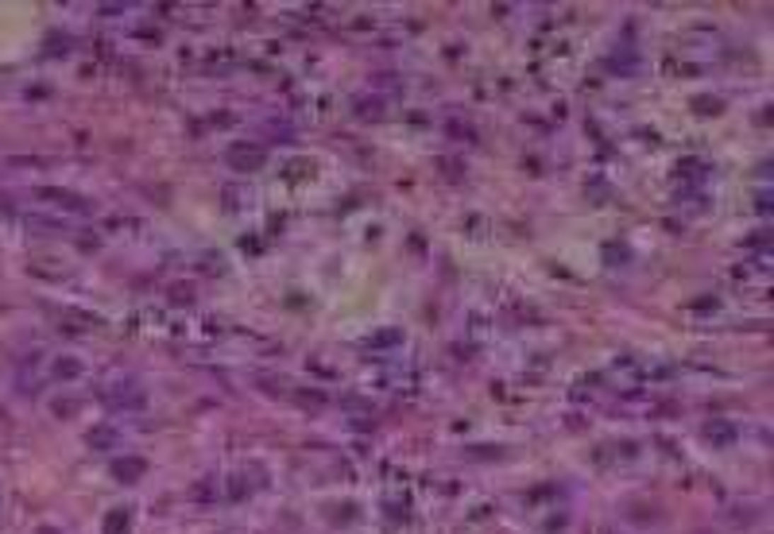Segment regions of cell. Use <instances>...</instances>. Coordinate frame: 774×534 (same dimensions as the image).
Here are the masks:
<instances>
[{
  "mask_svg": "<svg viewBox=\"0 0 774 534\" xmlns=\"http://www.w3.org/2000/svg\"><path fill=\"white\" fill-rule=\"evenodd\" d=\"M233 159H241V163H248V167H256V163H260V147H236Z\"/></svg>",
  "mask_w": 774,
  "mask_h": 534,
  "instance_id": "obj_3",
  "label": "cell"
},
{
  "mask_svg": "<svg viewBox=\"0 0 774 534\" xmlns=\"http://www.w3.org/2000/svg\"><path fill=\"white\" fill-rule=\"evenodd\" d=\"M144 461H139V457H125V461H117L112 465V476H117V480H139V476H144Z\"/></svg>",
  "mask_w": 774,
  "mask_h": 534,
  "instance_id": "obj_1",
  "label": "cell"
},
{
  "mask_svg": "<svg viewBox=\"0 0 774 534\" xmlns=\"http://www.w3.org/2000/svg\"><path fill=\"white\" fill-rule=\"evenodd\" d=\"M59 376H78V364H74V360H66V364H62V360H59Z\"/></svg>",
  "mask_w": 774,
  "mask_h": 534,
  "instance_id": "obj_5",
  "label": "cell"
},
{
  "mask_svg": "<svg viewBox=\"0 0 774 534\" xmlns=\"http://www.w3.org/2000/svg\"><path fill=\"white\" fill-rule=\"evenodd\" d=\"M120 530H128V515L125 511H112L109 519H105V534H120Z\"/></svg>",
  "mask_w": 774,
  "mask_h": 534,
  "instance_id": "obj_2",
  "label": "cell"
},
{
  "mask_svg": "<svg viewBox=\"0 0 774 534\" xmlns=\"http://www.w3.org/2000/svg\"><path fill=\"white\" fill-rule=\"evenodd\" d=\"M112 438H117V434H112V430H93V434H89V446L105 449V441H112Z\"/></svg>",
  "mask_w": 774,
  "mask_h": 534,
  "instance_id": "obj_4",
  "label": "cell"
},
{
  "mask_svg": "<svg viewBox=\"0 0 774 534\" xmlns=\"http://www.w3.org/2000/svg\"><path fill=\"white\" fill-rule=\"evenodd\" d=\"M39 534H59V530H51V527H43V530H39Z\"/></svg>",
  "mask_w": 774,
  "mask_h": 534,
  "instance_id": "obj_6",
  "label": "cell"
}]
</instances>
